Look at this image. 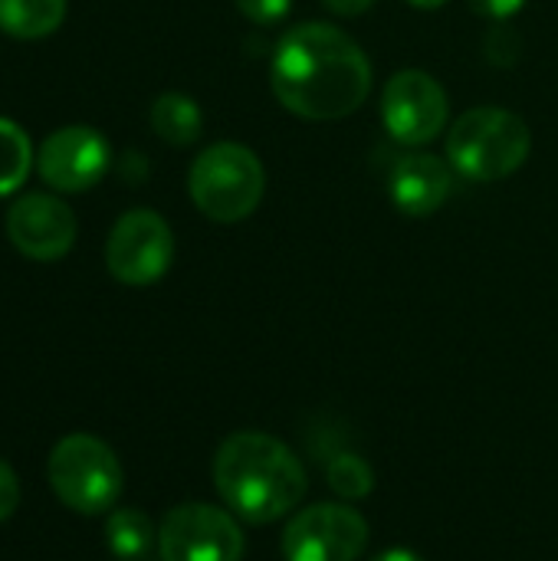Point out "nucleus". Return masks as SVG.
Wrapping results in <instances>:
<instances>
[{"instance_id": "obj_19", "label": "nucleus", "mask_w": 558, "mask_h": 561, "mask_svg": "<svg viewBox=\"0 0 558 561\" xmlns=\"http://www.w3.org/2000/svg\"><path fill=\"white\" fill-rule=\"evenodd\" d=\"M20 506V480L7 460H0V523H7Z\"/></svg>"}, {"instance_id": "obj_9", "label": "nucleus", "mask_w": 558, "mask_h": 561, "mask_svg": "<svg viewBox=\"0 0 558 561\" xmlns=\"http://www.w3.org/2000/svg\"><path fill=\"white\" fill-rule=\"evenodd\" d=\"M368 546V523L342 503L303 510L283 536L286 561H358Z\"/></svg>"}, {"instance_id": "obj_7", "label": "nucleus", "mask_w": 558, "mask_h": 561, "mask_svg": "<svg viewBox=\"0 0 558 561\" xmlns=\"http://www.w3.org/2000/svg\"><path fill=\"white\" fill-rule=\"evenodd\" d=\"M161 561H240L243 536L230 513L210 503L174 506L158 529Z\"/></svg>"}, {"instance_id": "obj_21", "label": "nucleus", "mask_w": 558, "mask_h": 561, "mask_svg": "<svg viewBox=\"0 0 558 561\" xmlns=\"http://www.w3.org/2000/svg\"><path fill=\"white\" fill-rule=\"evenodd\" d=\"M332 13H339V16H362L365 10H372L378 0H322Z\"/></svg>"}, {"instance_id": "obj_4", "label": "nucleus", "mask_w": 558, "mask_h": 561, "mask_svg": "<svg viewBox=\"0 0 558 561\" xmlns=\"http://www.w3.org/2000/svg\"><path fill=\"white\" fill-rule=\"evenodd\" d=\"M187 191L207 220L240 224L266 194V168L247 145L217 141L194 158L187 171Z\"/></svg>"}, {"instance_id": "obj_23", "label": "nucleus", "mask_w": 558, "mask_h": 561, "mask_svg": "<svg viewBox=\"0 0 558 561\" xmlns=\"http://www.w3.org/2000/svg\"><path fill=\"white\" fill-rule=\"evenodd\" d=\"M411 7H418V10H437V7H444L447 0H408Z\"/></svg>"}, {"instance_id": "obj_13", "label": "nucleus", "mask_w": 558, "mask_h": 561, "mask_svg": "<svg viewBox=\"0 0 558 561\" xmlns=\"http://www.w3.org/2000/svg\"><path fill=\"white\" fill-rule=\"evenodd\" d=\"M66 20V0H0V30L16 39H43Z\"/></svg>"}, {"instance_id": "obj_20", "label": "nucleus", "mask_w": 558, "mask_h": 561, "mask_svg": "<svg viewBox=\"0 0 558 561\" xmlns=\"http://www.w3.org/2000/svg\"><path fill=\"white\" fill-rule=\"evenodd\" d=\"M467 3H470L477 13L490 16V20H506V16H513V13H520L526 0H467Z\"/></svg>"}, {"instance_id": "obj_3", "label": "nucleus", "mask_w": 558, "mask_h": 561, "mask_svg": "<svg viewBox=\"0 0 558 561\" xmlns=\"http://www.w3.org/2000/svg\"><path fill=\"white\" fill-rule=\"evenodd\" d=\"M533 151L529 125L500 105H480L464 112L447 135V158L451 164L480 184L503 181L526 164Z\"/></svg>"}, {"instance_id": "obj_11", "label": "nucleus", "mask_w": 558, "mask_h": 561, "mask_svg": "<svg viewBox=\"0 0 558 561\" xmlns=\"http://www.w3.org/2000/svg\"><path fill=\"white\" fill-rule=\"evenodd\" d=\"M7 237L26 260L53 263L72 250L76 217L59 197L23 194L7 210Z\"/></svg>"}, {"instance_id": "obj_6", "label": "nucleus", "mask_w": 558, "mask_h": 561, "mask_svg": "<svg viewBox=\"0 0 558 561\" xmlns=\"http://www.w3.org/2000/svg\"><path fill=\"white\" fill-rule=\"evenodd\" d=\"M174 260V237L161 214L135 207L122 214L105 243V266L125 286L158 283Z\"/></svg>"}, {"instance_id": "obj_14", "label": "nucleus", "mask_w": 558, "mask_h": 561, "mask_svg": "<svg viewBox=\"0 0 558 561\" xmlns=\"http://www.w3.org/2000/svg\"><path fill=\"white\" fill-rule=\"evenodd\" d=\"M151 128L161 141L174 145V148H184V145H194L201 138V128H204V115L197 108V102L184 92H164L155 99L151 105Z\"/></svg>"}, {"instance_id": "obj_10", "label": "nucleus", "mask_w": 558, "mask_h": 561, "mask_svg": "<svg viewBox=\"0 0 558 561\" xmlns=\"http://www.w3.org/2000/svg\"><path fill=\"white\" fill-rule=\"evenodd\" d=\"M109 161H112V148L102 138V131L89 125H66L43 141L36 154V171L49 187L79 194L102 181Z\"/></svg>"}, {"instance_id": "obj_8", "label": "nucleus", "mask_w": 558, "mask_h": 561, "mask_svg": "<svg viewBox=\"0 0 558 561\" xmlns=\"http://www.w3.org/2000/svg\"><path fill=\"white\" fill-rule=\"evenodd\" d=\"M451 102L444 85L424 69H401L382 92V122L401 145H428L447 128Z\"/></svg>"}, {"instance_id": "obj_18", "label": "nucleus", "mask_w": 558, "mask_h": 561, "mask_svg": "<svg viewBox=\"0 0 558 561\" xmlns=\"http://www.w3.org/2000/svg\"><path fill=\"white\" fill-rule=\"evenodd\" d=\"M237 10L250 20V23H260V26H270L276 20H283L293 7V0H234Z\"/></svg>"}, {"instance_id": "obj_5", "label": "nucleus", "mask_w": 558, "mask_h": 561, "mask_svg": "<svg viewBox=\"0 0 558 561\" xmlns=\"http://www.w3.org/2000/svg\"><path fill=\"white\" fill-rule=\"evenodd\" d=\"M46 480L56 500L79 516L109 513L125 486L115 450L92 434L62 437L46 460Z\"/></svg>"}, {"instance_id": "obj_12", "label": "nucleus", "mask_w": 558, "mask_h": 561, "mask_svg": "<svg viewBox=\"0 0 558 561\" xmlns=\"http://www.w3.org/2000/svg\"><path fill=\"white\" fill-rule=\"evenodd\" d=\"M451 168L434 154H405L395 161L388 178L391 204L408 217H431L451 197Z\"/></svg>"}, {"instance_id": "obj_22", "label": "nucleus", "mask_w": 558, "mask_h": 561, "mask_svg": "<svg viewBox=\"0 0 558 561\" xmlns=\"http://www.w3.org/2000/svg\"><path fill=\"white\" fill-rule=\"evenodd\" d=\"M372 561H424L418 552H411V549H388V552H382V556H375Z\"/></svg>"}, {"instance_id": "obj_1", "label": "nucleus", "mask_w": 558, "mask_h": 561, "mask_svg": "<svg viewBox=\"0 0 558 561\" xmlns=\"http://www.w3.org/2000/svg\"><path fill=\"white\" fill-rule=\"evenodd\" d=\"M270 85L293 115L335 122L365 105L372 62L345 30L332 23H299L276 43Z\"/></svg>"}, {"instance_id": "obj_15", "label": "nucleus", "mask_w": 558, "mask_h": 561, "mask_svg": "<svg viewBox=\"0 0 558 561\" xmlns=\"http://www.w3.org/2000/svg\"><path fill=\"white\" fill-rule=\"evenodd\" d=\"M105 539L118 561H145L158 542L155 526L141 510H115L105 523Z\"/></svg>"}, {"instance_id": "obj_2", "label": "nucleus", "mask_w": 558, "mask_h": 561, "mask_svg": "<svg viewBox=\"0 0 558 561\" xmlns=\"http://www.w3.org/2000/svg\"><path fill=\"white\" fill-rule=\"evenodd\" d=\"M214 483L230 513L253 526L283 519L306 496V470L296 454L260 431H240L220 444Z\"/></svg>"}, {"instance_id": "obj_17", "label": "nucleus", "mask_w": 558, "mask_h": 561, "mask_svg": "<svg viewBox=\"0 0 558 561\" xmlns=\"http://www.w3.org/2000/svg\"><path fill=\"white\" fill-rule=\"evenodd\" d=\"M326 477H329V486L345 500H362L375 490V473L358 454H339L335 460H329Z\"/></svg>"}, {"instance_id": "obj_16", "label": "nucleus", "mask_w": 558, "mask_h": 561, "mask_svg": "<svg viewBox=\"0 0 558 561\" xmlns=\"http://www.w3.org/2000/svg\"><path fill=\"white\" fill-rule=\"evenodd\" d=\"M30 164H33V145L26 131L16 122L0 118V197L13 194L26 181Z\"/></svg>"}]
</instances>
